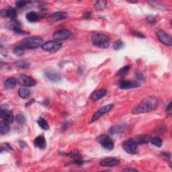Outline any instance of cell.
Listing matches in <instances>:
<instances>
[{
  "label": "cell",
  "mask_w": 172,
  "mask_h": 172,
  "mask_svg": "<svg viewBox=\"0 0 172 172\" xmlns=\"http://www.w3.org/2000/svg\"><path fill=\"white\" fill-rule=\"evenodd\" d=\"M16 121L19 125H23L26 122V119L23 115L22 114H18L15 118Z\"/></svg>",
  "instance_id": "obj_33"
},
{
  "label": "cell",
  "mask_w": 172,
  "mask_h": 172,
  "mask_svg": "<svg viewBox=\"0 0 172 172\" xmlns=\"http://www.w3.org/2000/svg\"><path fill=\"white\" fill-rule=\"evenodd\" d=\"M148 21L151 23H155V19L153 18H152L151 16V17H149L148 18Z\"/></svg>",
  "instance_id": "obj_41"
},
{
  "label": "cell",
  "mask_w": 172,
  "mask_h": 172,
  "mask_svg": "<svg viewBox=\"0 0 172 172\" xmlns=\"http://www.w3.org/2000/svg\"><path fill=\"white\" fill-rule=\"evenodd\" d=\"M71 36V32L66 29H63V30L58 31L53 33V37L56 41L67 40L69 38H70Z\"/></svg>",
  "instance_id": "obj_9"
},
{
  "label": "cell",
  "mask_w": 172,
  "mask_h": 172,
  "mask_svg": "<svg viewBox=\"0 0 172 172\" xmlns=\"http://www.w3.org/2000/svg\"><path fill=\"white\" fill-rule=\"evenodd\" d=\"M45 77L51 82H58L61 81V75L55 69H47L45 72Z\"/></svg>",
  "instance_id": "obj_12"
},
{
  "label": "cell",
  "mask_w": 172,
  "mask_h": 172,
  "mask_svg": "<svg viewBox=\"0 0 172 172\" xmlns=\"http://www.w3.org/2000/svg\"><path fill=\"white\" fill-rule=\"evenodd\" d=\"M166 112H167V114H169V116L171 114V102L169 103L168 105L166 107Z\"/></svg>",
  "instance_id": "obj_37"
},
{
  "label": "cell",
  "mask_w": 172,
  "mask_h": 172,
  "mask_svg": "<svg viewBox=\"0 0 172 172\" xmlns=\"http://www.w3.org/2000/svg\"><path fill=\"white\" fill-rule=\"evenodd\" d=\"M17 80L14 77H9L4 81V87L6 89L10 90L15 87L17 84Z\"/></svg>",
  "instance_id": "obj_21"
},
{
  "label": "cell",
  "mask_w": 172,
  "mask_h": 172,
  "mask_svg": "<svg viewBox=\"0 0 172 172\" xmlns=\"http://www.w3.org/2000/svg\"><path fill=\"white\" fill-rule=\"evenodd\" d=\"M124 46H125V44L123 42L120 40H117V41H114V43H113L112 48H113V49H114V50L119 51L122 48H123Z\"/></svg>",
  "instance_id": "obj_31"
},
{
  "label": "cell",
  "mask_w": 172,
  "mask_h": 172,
  "mask_svg": "<svg viewBox=\"0 0 172 172\" xmlns=\"http://www.w3.org/2000/svg\"><path fill=\"white\" fill-rule=\"evenodd\" d=\"M125 130V126L123 125H115L114 126H112L111 129H110L109 133L111 135H120Z\"/></svg>",
  "instance_id": "obj_22"
},
{
  "label": "cell",
  "mask_w": 172,
  "mask_h": 172,
  "mask_svg": "<svg viewBox=\"0 0 172 172\" xmlns=\"http://www.w3.org/2000/svg\"><path fill=\"white\" fill-rule=\"evenodd\" d=\"M41 16L40 14L35 12H30L26 15V18L28 22H36L38 21L41 18Z\"/></svg>",
  "instance_id": "obj_20"
},
{
  "label": "cell",
  "mask_w": 172,
  "mask_h": 172,
  "mask_svg": "<svg viewBox=\"0 0 172 172\" xmlns=\"http://www.w3.org/2000/svg\"><path fill=\"white\" fill-rule=\"evenodd\" d=\"M132 33L133 34V35H134V36H135L137 37V38H145V36L143 35V34H141V33L139 32L133 31Z\"/></svg>",
  "instance_id": "obj_35"
},
{
  "label": "cell",
  "mask_w": 172,
  "mask_h": 172,
  "mask_svg": "<svg viewBox=\"0 0 172 172\" xmlns=\"http://www.w3.org/2000/svg\"><path fill=\"white\" fill-rule=\"evenodd\" d=\"M15 65L20 69H28L31 67V63L26 60H19L15 63Z\"/></svg>",
  "instance_id": "obj_28"
},
{
  "label": "cell",
  "mask_w": 172,
  "mask_h": 172,
  "mask_svg": "<svg viewBox=\"0 0 172 172\" xmlns=\"http://www.w3.org/2000/svg\"><path fill=\"white\" fill-rule=\"evenodd\" d=\"M0 117L3 120L6 121L8 124H12L14 120V116L12 111L11 110H3L0 111Z\"/></svg>",
  "instance_id": "obj_15"
},
{
  "label": "cell",
  "mask_w": 172,
  "mask_h": 172,
  "mask_svg": "<svg viewBox=\"0 0 172 172\" xmlns=\"http://www.w3.org/2000/svg\"><path fill=\"white\" fill-rule=\"evenodd\" d=\"M31 94V92L28 89H27L26 87H21L19 88L18 90V95L19 96L24 98V99H25V98H27L28 97H29Z\"/></svg>",
  "instance_id": "obj_26"
},
{
  "label": "cell",
  "mask_w": 172,
  "mask_h": 172,
  "mask_svg": "<svg viewBox=\"0 0 172 172\" xmlns=\"http://www.w3.org/2000/svg\"><path fill=\"white\" fill-rule=\"evenodd\" d=\"M9 129H10V128H9L8 122L4 120L0 121V134L2 135L8 134V132L9 131Z\"/></svg>",
  "instance_id": "obj_24"
},
{
  "label": "cell",
  "mask_w": 172,
  "mask_h": 172,
  "mask_svg": "<svg viewBox=\"0 0 172 172\" xmlns=\"http://www.w3.org/2000/svg\"><path fill=\"white\" fill-rule=\"evenodd\" d=\"M3 150L11 151V150H13V149L12 148V147H11L10 145H9V144H8V143H5V147H3V146H2V147H1V151H2V152Z\"/></svg>",
  "instance_id": "obj_36"
},
{
  "label": "cell",
  "mask_w": 172,
  "mask_h": 172,
  "mask_svg": "<svg viewBox=\"0 0 172 172\" xmlns=\"http://www.w3.org/2000/svg\"><path fill=\"white\" fill-rule=\"evenodd\" d=\"M120 164V161L116 158L107 157L100 161V165L103 167H114Z\"/></svg>",
  "instance_id": "obj_13"
},
{
  "label": "cell",
  "mask_w": 172,
  "mask_h": 172,
  "mask_svg": "<svg viewBox=\"0 0 172 172\" xmlns=\"http://www.w3.org/2000/svg\"><path fill=\"white\" fill-rule=\"evenodd\" d=\"M67 17L68 14L65 12H57L49 16V18L52 21H60L62 19H66Z\"/></svg>",
  "instance_id": "obj_18"
},
{
  "label": "cell",
  "mask_w": 172,
  "mask_h": 172,
  "mask_svg": "<svg viewBox=\"0 0 172 172\" xmlns=\"http://www.w3.org/2000/svg\"><path fill=\"white\" fill-rule=\"evenodd\" d=\"M24 53H25V48L21 45L16 47L14 49V53L17 56H22L24 55Z\"/></svg>",
  "instance_id": "obj_32"
},
{
  "label": "cell",
  "mask_w": 172,
  "mask_h": 172,
  "mask_svg": "<svg viewBox=\"0 0 172 172\" xmlns=\"http://www.w3.org/2000/svg\"><path fill=\"white\" fill-rule=\"evenodd\" d=\"M113 108H114V105L112 104H108V105L101 107L99 110L94 113V116H93V117L92 118V120H91L90 122H92H92H94L96 120H99L102 116H104L105 114H106V113H108V112H110L112 109H113Z\"/></svg>",
  "instance_id": "obj_7"
},
{
  "label": "cell",
  "mask_w": 172,
  "mask_h": 172,
  "mask_svg": "<svg viewBox=\"0 0 172 172\" xmlns=\"http://www.w3.org/2000/svg\"><path fill=\"white\" fill-rule=\"evenodd\" d=\"M151 143L157 147H161L163 145V140L160 139L159 137H154L150 140Z\"/></svg>",
  "instance_id": "obj_30"
},
{
  "label": "cell",
  "mask_w": 172,
  "mask_h": 172,
  "mask_svg": "<svg viewBox=\"0 0 172 172\" xmlns=\"http://www.w3.org/2000/svg\"><path fill=\"white\" fill-rule=\"evenodd\" d=\"M141 83L136 81L122 80L119 83V87L122 90H129L133 88L139 87Z\"/></svg>",
  "instance_id": "obj_11"
},
{
  "label": "cell",
  "mask_w": 172,
  "mask_h": 172,
  "mask_svg": "<svg viewBox=\"0 0 172 172\" xmlns=\"http://www.w3.org/2000/svg\"><path fill=\"white\" fill-rule=\"evenodd\" d=\"M8 27L13 30L14 32L17 34H26L27 33L22 30L20 24L18 21H16V19H13L8 24Z\"/></svg>",
  "instance_id": "obj_16"
},
{
  "label": "cell",
  "mask_w": 172,
  "mask_h": 172,
  "mask_svg": "<svg viewBox=\"0 0 172 172\" xmlns=\"http://www.w3.org/2000/svg\"><path fill=\"white\" fill-rule=\"evenodd\" d=\"M41 47L44 51L47 52L55 53L61 48L62 44L56 41H50L44 42Z\"/></svg>",
  "instance_id": "obj_6"
},
{
  "label": "cell",
  "mask_w": 172,
  "mask_h": 172,
  "mask_svg": "<svg viewBox=\"0 0 172 172\" xmlns=\"http://www.w3.org/2000/svg\"><path fill=\"white\" fill-rule=\"evenodd\" d=\"M156 35L157 36V38L159 39V41L163 43L164 45L166 46L171 47L172 45V40L171 37L168 34H167L164 31H157L156 32Z\"/></svg>",
  "instance_id": "obj_8"
},
{
  "label": "cell",
  "mask_w": 172,
  "mask_h": 172,
  "mask_svg": "<svg viewBox=\"0 0 172 172\" xmlns=\"http://www.w3.org/2000/svg\"><path fill=\"white\" fill-rule=\"evenodd\" d=\"M107 94V92L106 90L102 89V90H96L94 91V92L92 93L90 96V99L93 101H98L101 100L102 98L104 97Z\"/></svg>",
  "instance_id": "obj_17"
},
{
  "label": "cell",
  "mask_w": 172,
  "mask_h": 172,
  "mask_svg": "<svg viewBox=\"0 0 172 172\" xmlns=\"http://www.w3.org/2000/svg\"><path fill=\"white\" fill-rule=\"evenodd\" d=\"M29 3H31L30 2H26V1H18L16 2V6L18 8H22L24 6H26V5Z\"/></svg>",
  "instance_id": "obj_34"
},
{
  "label": "cell",
  "mask_w": 172,
  "mask_h": 172,
  "mask_svg": "<svg viewBox=\"0 0 172 172\" xmlns=\"http://www.w3.org/2000/svg\"><path fill=\"white\" fill-rule=\"evenodd\" d=\"M161 157H165V158H167V159L171 158V154L169 153H162L161 154Z\"/></svg>",
  "instance_id": "obj_38"
},
{
  "label": "cell",
  "mask_w": 172,
  "mask_h": 172,
  "mask_svg": "<svg viewBox=\"0 0 172 172\" xmlns=\"http://www.w3.org/2000/svg\"><path fill=\"white\" fill-rule=\"evenodd\" d=\"M123 171H138V170L135 168H126L122 170Z\"/></svg>",
  "instance_id": "obj_40"
},
{
  "label": "cell",
  "mask_w": 172,
  "mask_h": 172,
  "mask_svg": "<svg viewBox=\"0 0 172 172\" xmlns=\"http://www.w3.org/2000/svg\"><path fill=\"white\" fill-rule=\"evenodd\" d=\"M96 141L99 142L102 147L106 150L112 151L114 148V141L109 136L106 135H101L97 137Z\"/></svg>",
  "instance_id": "obj_4"
},
{
  "label": "cell",
  "mask_w": 172,
  "mask_h": 172,
  "mask_svg": "<svg viewBox=\"0 0 172 172\" xmlns=\"http://www.w3.org/2000/svg\"><path fill=\"white\" fill-rule=\"evenodd\" d=\"M130 67L129 65H126L124 67L121 68L118 71L116 75L119 76L120 77H124L125 76H126V75L128 73V72L129 71Z\"/></svg>",
  "instance_id": "obj_29"
},
{
  "label": "cell",
  "mask_w": 172,
  "mask_h": 172,
  "mask_svg": "<svg viewBox=\"0 0 172 172\" xmlns=\"http://www.w3.org/2000/svg\"><path fill=\"white\" fill-rule=\"evenodd\" d=\"M92 12H86L84 13V14H83V17L86 18H90L92 16Z\"/></svg>",
  "instance_id": "obj_39"
},
{
  "label": "cell",
  "mask_w": 172,
  "mask_h": 172,
  "mask_svg": "<svg viewBox=\"0 0 172 172\" xmlns=\"http://www.w3.org/2000/svg\"><path fill=\"white\" fill-rule=\"evenodd\" d=\"M92 42L94 46L100 48H107L110 45V38L102 33H94L93 34Z\"/></svg>",
  "instance_id": "obj_2"
},
{
  "label": "cell",
  "mask_w": 172,
  "mask_h": 172,
  "mask_svg": "<svg viewBox=\"0 0 172 172\" xmlns=\"http://www.w3.org/2000/svg\"><path fill=\"white\" fill-rule=\"evenodd\" d=\"M94 6L95 9H97V10H102L108 6V2L106 1H104V0H101V1H97L95 2Z\"/></svg>",
  "instance_id": "obj_25"
},
{
  "label": "cell",
  "mask_w": 172,
  "mask_h": 172,
  "mask_svg": "<svg viewBox=\"0 0 172 172\" xmlns=\"http://www.w3.org/2000/svg\"><path fill=\"white\" fill-rule=\"evenodd\" d=\"M159 105V100L155 96H148L145 97L138 105L132 110V114H144L155 110Z\"/></svg>",
  "instance_id": "obj_1"
},
{
  "label": "cell",
  "mask_w": 172,
  "mask_h": 172,
  "mask_svg": "<svg viewBox=\"0 0 172 172\" xmlns=\"http://www.w3.org/2000/svg\"><path fill=\"white\" fill-rule=\"evenodd\" d=\"M136 142L137 145H141V144H144L147 143L149 141L151 140V137L149 135H141L135 137L133 139Z\"/></svg>",
  "instance_id": "obj_23"
},
{
  "label": "cell",
  "mask_w": 172,
  "mask_h": 172,
  "mask_svg": "<svg viewBox=\"0 0 172 172\" xmlns=\"http://www.w3.org/2000/svg\"><path fill=\"white\" fill-rule=\"evenodd\" d=\"M0 15L2 18H8L13 20V19H16L17 17V12L14 8H9L8 9H2Z\"/></svg>",
  "instance_id": "obj_14"
},
{
  "label": "cell",
  "mask_w": 172,
  "mask_h": 172,
  "mask_svg": "<svg viewBox=\"0 0 172 172\" xmlns=\"http://www.w3.org/2000/svg\"><path fill=\"white\" fill-rule=\"evenodd\" d=\"M122 147L127 153L135 155L139 152L138 145L133 139H126L122 144Z\"/></svg>",
  "instance_id": "obj_5"
},
{
  "label": "cell",
  "mask_w": 172,
  "mask_h": 172,
  "mask_svg": "<svg viewBox=\"0 0 172 172\" xmlns=\"http://www.w3.org/2000/svg\"><path fill=\"white\" fill-rule=\"evenodd\" d=\"M34 145L41 149H45L47 146V141L44 136H38L34 141Z\"/></svg>",
  "instance_id": "obj_19"
},
{
  "label": "cell",
  "mask_w": 172,
  "mask_h": 172,
  "mask_svg": "<svg viewBox=\"0 0 172 172\" xmlns=\"http://www.w3.org/2000/svg\"><path fill=\"white\" fill-rule=\"evenodd\" d=\"M19 82L20 85L26 87H31L36 86V81L32 77L26 75H20L19 77Z\"/></svg>",
  "instance_id": "obj_10"
},
{
  "label": "cell",
  "mask_w": 172,
  "mask_h": 172,
  "mask_svg": "<svg viewBox=\"0 0 172 172\" xmlns=\"http://www.w3.org/2000/svg\"><path fill=\"white\" fill-rule=\"evenodd\" d=\"M44 43V41L40 36L28 37L22 41L21 46L24 48H36L41 47Z\"/></svg>",
  "instance_id": "obj_3"
},
{
  "label": "cell",
  "mask_w": 172,
  "mask_h": 172,
  "mask_svg": "<svg viewBox=\"0 0 172 172\" xmlns=\"http://www.w3.org/2000/svg\"><path fill=\"white\" fill-rule=\"evenodd\" d=\"M37 123L38 125L40 126L41 128L43 130H48L49 129H50V127H49V125L48 124V122L43 119V118H39L37 120Z\"/></svg>",
  "instance_id": "obj_27"
}]
</instances>
